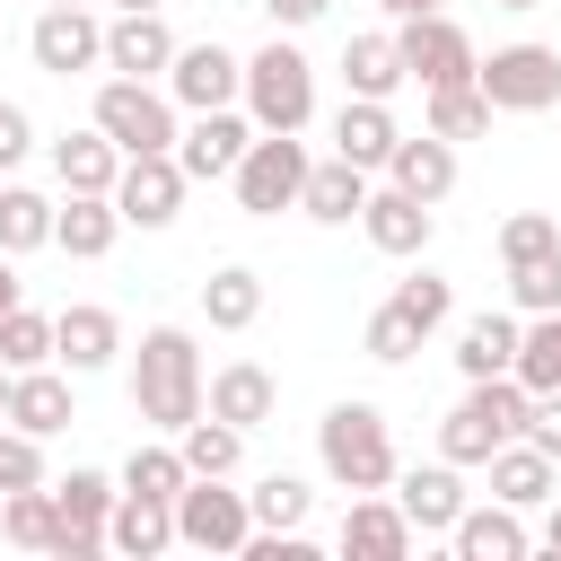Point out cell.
<instances>
[{
    "label": "cell",
    "mask_w": 561,
    "mask_h": 561,
    "mask_svg": "<svg viewBox=\"0 0 561 561\" xmlns=\"http://www.w3.org/2000/svg\"><path fill=\"white\" fill-rule=\"evenodd\" d=\"M131 412H140L149 430H167V438L202 412V351H193L184 324H149V333H140V359H131Z\"/></svg>",
    "instance_id": "6da1fadb"
},
{
    "label": "cell",
    "mask_w": 561,
    "mask_h": 561,
    "mask_svg": "<svg viewBox=\"0 0 561 561\" xmlns=\"http://www.w3.org/2000/svg\"><path fill=\"white\" fill-rule=\"evenodd\" d=\"M526 386L517 377H465V403L438 421V456L465 473V465H482L491 447H508V438H526Z\"/></svg>",
    "instance_id": "7a4b0ae2"
},
{
    "label": "cell",
    "mask_w": 561,
    "mask_h": 561,
    "mask_svg": "<svg viewBox=\"0 0 561 561\" xmlns=\"http://www.w3.org/2000/svg\"><path fill=\"white\" fill-rule=\"evenodd\" d=\"M316 456H324V473H333L342 491H386V482H394V430H386V412L359 403V394L316 421Z\"/></svg>",
    "instance_id": "3957f363"
},
{
    "label": "cell",
    "mask_w": 561,
    "mask_h": 561,
    "mask_svg": "<svg viewBox=\"0 0 561 561\" xmlns=\"http://www.w3.org/2000/svg\"><path fill=\"white\" fill-rule=\"evenodd\" d=\"M237 105H245L254 131H307V114H316V61H307L289 35H272V44L245 61Z\"/></svg>",
    "instance_id": "277c9868"
},
{
    "label": "cell",
    "mask_w": 561,
    "mask_h": 561,
    "mask_svg": "<svg viewBox=\"0 0 561 561\" xmlns=\"http://www.w3.org/2000/svg\"><path fill=\"white\" fill-rule=\"evenodd\" d=\"M123 158H140V149H175V96L158 88V79H105L96 88V114H88Z\"/></svg>",
    "instance_id": "5b68a950"
},
{
    "label": "cell",
    "mask_w": 561,
    "mask_h": 561,
    "mask_svg": "<svg viewBox=\"0 0 561 561\" xmlns=\"http://www.w3.org/2000/svg\"><path fill=\"white\" fill-rule=\"evenodd\" d=\"M307 140L298 131H254L245 140V158L228 167V184H237V202L254 210V219H280V210H298V184H307Z\"/></svg>",
    "instance_id": "8992f818"
},
{
    "label": "cell",
    "mask_w": 561,
    "mask_h": 561,
    "mask_svg": "<svg viewBox=\"0 0 561 561\" xmlns=\"http://www.w3.org/2000/svg\"><path fill=\"white\" fill-rule=\"evenodd\" d=\"M473 88L491 96V114H543V105H561V53L552 44H500L491 61H473Z\"/></svg>",
    "instance_id": "52a82bcc"
},
{
    "label": "cell",
    "mask_w": 561,
    "mask_h": 561,
    "mask_svg": "<svg viewBox=\"0 0 561 561\" xmlns=\"http://www.w3.org/2000/svg\"><path fill=\"white\" fill-rule=\"evenodd\" d=\"M114 473H96V465H70V482H53V561H88V552H105V517H114Z\"/></svg>",
    "instance_id": "ba28073f"
},
{
    "label": "cell",
    "mask_w": 561,
    "mask_h": 561,
    "mask_svg": "<svg viewBox=\"0 0 561 561\" xmlns=\"http://www.w3.org/2000/svg\"><path fill=\"white\" fill-rule=\"evenodd\" d=\"M254 517H245V491H228V473H193L175 491V543L193 552H245Z\"/></svg>",
    "instance_id": "9c48e42d"
},
{
    "label": "cell",
    "mask_w": 561,
    "mask_h": 561,
    "mask_svg": "<svg viewBox=\"0 0 561 561\" xmlns=\"http://www.w3.org/2000/svg\"><path fill=\"white\" fill-rule=\"evenodd\" d=\"M394 61H403V79H421V88H447V79H473V35L447 18V9H430V18H394Z\"/></svg>",
    "instance_id": "30bf717a"
},
{
    "label": "cell",
    "mask_w": 561,
    "mask_h": 561,
    "mask_svg": "<svg viewBox=\"0 0 561 561\" xmlns=\"http://www.w3.org/2000/svg\"><path fill=\"white\" fill-rule=\"evenodd\" d=\"M114 210H123V228H175V210H184V167H175V149H140V158H123V175H114Z\"/></svg>",
    "instance_id": "8fae6325"
},
{
    "label": "cell",
    "mask_w": 561,
    "mask_h": 561,
    "mask_svg": "<svg viewBox=\"0 0 561 561\" xmlns=\"http://www.w3.org/2000/svg\"><path fill=\"white\" fill-rule=\"evenodd\" d=\"M26 53H35V70L70 79V70H96L105 61V26H96V9H35Z\"/></svg>",
    "instance_id": "7c38bea8"
},
{
    "label": "cell",
    "mask_w": 561,
    "mask_h": 561,
    "mask_svg": "<svg viewBox=\"0 0 561 561\" xmlns=\"http://www.w3.org/2000/svg\"><path fill=\"white\" fill-rule=\"evenodd\" d=\"M237 88H245V61H237L228 44H175V61H167V96H175L184 114L237 105Z\"/></svg>",
    "instance_id": "4fadbf2b"
},
{
    "label": "cell",
    "mask_w": 561,
    "mask_h": 561,
    "mask_svg": "<svg viewBox=\"0 0 561 561\" xmlns=\"http://www.w3.org/2000/svg\"><path fill=\"white\" fill-rule=\"evenodd\" d=\"M245 140H254V123H245L237 105H210V114H193V123L175 131V167H184V184H219V175L245 158Z\"/></svg>",
    "instance_id": "5bb4252c"
},
{
    "label": "cell",
    "mask_w": 561,
    "mask_h": 561,
    "mask_svg": "<svg viewBox=\"0 0 561 561\" xmlns=\"http://www.w3.org/2000/svg\"><path fill=\"white\" fill-rule=\"evenodd\" d=\"M202 412H219L228 430H245V438H254V430L280 412V386H272V368H263V359H228L219 377H202Z\"/></svg>",
    "instance_id": "9a60e30c"
},
{
    "label": "cell",
    "mask_w": 561,
    "mask_h": 561,
    "mask_svg": "<svg viewBox=\"0 0 561 561\" xmlns=\"http://www.w3.org/2000/svg\"><path fill=\"white\" fill-rule=\"evenodd\" d=\"M359 228H368V245H377V254L412 263V254H430V237H438V210L386 184V193H368V202H359Z\"/></svg>",
    "instance_id": "2e32d148"
},
{
    "label": "cell",
    "mask_w": 561,
    "mask_h": 561,
    "mask_svg": "<svg viewBox=\"0 0 561 561\" xmlns=\"http://www.w3.org/2000/svg\"><path fill=\"white\" fill-rule=\"evenodd\" d=\"M167 61H175V35H167L158 9H123L105 26V70L114 79H167Z\"/></svg>",
    "instance_id": "e0dca14e"
},
{
    "label": "cell",
    "mask_w": 561,
    "mask_h": 561,
    "mask_svg": "<svg viewBox=\"0 0 561 561\" xmlns=\"http://www.w3.org/2000/svg\"><path fill=\"white\" fill-rule=\"evenodd\" d=\"M386 184L438 210V202L456 193V140H438V131H403V140H394V158H386Z\"/></svg>",
    "instance_id": "ac0fdd59"
},
{
    "label": "cell",
    "mask_w": 561,
    "mask_h": 561,
    "mask_svg": "<svg viewBox=\"0 0 561 561\" xmlns=\"http://www.w3.org/2000/svg\"><path fill=\"white\" fill-rule=\"evenodd\" d=\"M386 491H394V508L412 517V535H447V526L465 517V482H456V465H447V456H438V465H412V473H394Z\"/></svg>",
    "instance_id": "d6986e66"
},
{
    "label": "cell",
    "mask_w": 561,
    "mask_h": 561,
    "mask_svg": "<svg viewBox=\"0 0 561 561\" xmlns=\"http://www.w3.org/2000/svg\"><path fill=\"white\" fill-rule=\"evenodd\" d=\"M351 561H403L412 552V517L386 500V491H351V517H342V535H333Z\"/></svg>",
    "instance_id": "ffe728a7"
},
{
    "label": "cell",
    "mask_w": 561,
    "mask_h": 561,
    "mask_svg": "<svg viewBox=\"0 0 561 561\" xmlns=\"http://www.w3.org/2000/svg\"><path fill=\"white\" fill-rule=\"evenodd\" d=\"M114 237H123V210H114V193H61V202H53V245H61L70 263H96V254H114Z\"/></svg>",
    "instance_id": "44dd1931"
},
{
    "label": "cell",
    "mask_w": 561,
    "mask_h": 561,
    "mask_svg": "<svg viewBox=\"0 0 561 561\" xmlns=\"http://www.w3.org/2000/svg\"><path fill=\"white\" fill-rule=\"evenodd\" d=\"M114 351H123V324H114V307H61V316H53V359H61L70 377H96V368H114Z\"/></svg>",
    "instance_id": "7402d4cb"
},
{
    "label": "cell",
    "mask_w": 561,
    "mask_h": 561,
    "mask_svg": "<svg viewBox=\"0 0 561 561\" xmlns=\"http://www.w3.org/2000/svg\"><path fill=\"white\" fill-rule=\"evenodd\" d=\"M79 412H70V377H61V359H44V368H18L9 377V430H26V438H53V430H70Z\"/></svg>",
    "instance_id": "603a6c76"
},
{
    "label": "cell",
    "mask_w": 561,
    "mask_h": 561,
    "mask_svg": "<svg viewBox=\"0 0 561 561\" xmlns=\"http://www.w3.org/2000/svg\"><path fill=\"white\" fill-rule=\"evenodd\" d=\"M447 543H456V561H526V508H508V500H491V508H473L465 500V517L447 526Z\"/></svg>",
    "instance_id": "cb8c5ba5"
},
{
    "label": "cell",
    "mask_w": 561,
    "mask_h": 561,
    "mask_svg": "<svg viewBox=\"0 0 561 561\" xmlns=\"http://www.w3.org/2000/svg\"><path fill=\"white\" fill-rule=\"evenodd\" d=\"M482 465H491V500H508V508H543L552 482H561V465H552L535 438H508V447H491Z\"/></svg>",
    "instance_id": "d4e9b609"
},
{
    "label": "cell",
    "mask_w": 561,
    "mask_h": 561,
    "mask_svg": "<svg viewBox=\"0 0 561 561\" xmlns=\"http://www.w3.org/2000/svg\"><path fill=\"white\" fill-rule=\"evenodd\" d=\"M105 543H114V552H131V561H158V552L175 543V500H149V491H114Z\"/></svg>",
    "instance_id": "484cf974"
},
{
    "label": "cell",
    "mask_w": 561,
    "mask_h": 561,
    "mask_svg": "<svg viewBox=\"0 0 561 561\" xmlns=\"http://www.w3.org/2000/svg\"><path fill=\"white\" fill-rule=\"evenodd\" d=\"M394 140H403V131H394L386 96H351V105L333 114V158H351V167H368V175L394 158Z\"/></svg>",
    "instance_id": "4316f807"
},
{
    "label": "cell",
    "mask_w": 561,
    "mask_h": 561,
    "mask_svg": "<svg viewBox=\"0 0 561 561\" xmlns=\"http://www.w3.org/2000/svg\"><path fill=\"white\" fill-rule=\"evenodd\" d=\"M53 175H61V193H114V175H123V149L88 123V131H61L53 140Z\"/></svg>",
    "instance_id": "83f0119b"
},
{
    "label": "cell",
    "mask_w": 561,
    "mask_h": 561,
    "mask_svg": "<svg viewBox=\"0 0 561 561\" xmlns=\"http://www.w3.org/2000/svg\"><path fill=\"white\" fill-rule=\"evenodd\" d=\"M359 202H368V167H351V158H324V167H307V184H298V210L324 219V228H351Z\"/></svg>",
    "instance_id": "f1b7e54d"
},
{
    "label": "cell",
    "mask_w": 561,
    "mask_h": 561,
    "mask_svg": "<svg viewBox=\"0 0 561 561\" xmlns=\"http://www.w3.org/2000/svg\"><path fill=\"white\" fill-rule=\"evenodd\" d=\"M202 316H210V333H245L263 316V272L254 263H219L202 280Z\"/></svg>",
    "instance_id": "f546056e"
},
{
    "label": "cell",
    "mask_w": 561,
    "mask_h": 561,
    "mask_svg": "<svg viewBox=\"0 0 561 561\" xmlns=\"http://www.w3.org/2000/svg\"><path fill=\"white\" fill-rule=\"evenodd\" d=\"M456 368L465 377H508L517 368V316H465L456 324Z\"/></svg>",
    "instance_id": "4dcf8cb0"
},
{
    "label": "cell",
    "mask_w": 561,
    "mask_h": 561,
    "mask_svg": "<svg viewBox=\"0 0 561 561\" xmlns=\"http://www.w3.org/2000/svg\"><path fill=\"white\" fill-rule=\"evenodd\" d=\"M175 456H184V473H237V456H245V430H228L219 412H193V421L175 430Z\"/></svg>",
    "instance_id": "1f68e13d"
},
{
    "label": "cell",
    "mask_w": 561,
    "mask_h": 561,
    "mask_svg": "<svg viewBox=\"0 0 561 561\" xmlns=\"http://www.w3.org/2000/svg\"><path fill=\"white\" fill-rule=\"evenodd\" d=\"M245 517H254L263 535H298V526L316 517V491H307L298 473H263V482L245 491Z\"/></svg>",
    "instance_id": "d6a6232c"
},
{
    "label": "cell",
    "mask_w": 561,
    "mask_h": 561,
    "mask_svg": "<svg viewBox=\"0 0 561 561\" xmlns=\"http://www.w3.org/2000/svg\"><path fill=\"white\" fill-rule=\"evenodd\" d=\"M342 88H351V96H394V88H403L394 35H351V44H342Z\"/></svg>",
    "instance_id": "836d02e7"
},
{
    "label": "cell",
    "mask_w": 561,
    "mask_h": 561,
    "mask_svg": "<svg viewBox=\"0 0 561 561\" xmlns=\"http://www.w3.org/2000/svg\"><path fill=\"white\" fill-rule=\"evenodd\" d=\"M421 131H438V140H482L491 131V96L473 88V79H447V88H430V123Z\"/></svg>",
    "instance_id": "e575fe53"
},
{
    "label": "cell",
    "mask_w": 561,
    "mask_h": 561,
    "mask_svg": "<svg viewBox=\"0 0 561 561\" xmlns=\"http://www.w3.org/2000/svg\"><path fill=\"white\" fill-rule=\"evenodd\" d=\"M526 394H543V386H561V307L552 316H526L517 324V368H508Z\"/></svg>",
    "instance_id": "d590c367"
},
{
    "label": "cell",
    "mask_w": 561,
    "mask_h": 561,
    "mask_svg": "<svg viewBox=\"0 0 561 561\" xmlns=\"http://www.w3.org/2000/svg\"><path fill=\"white\" fill-rule=\"evenodd\" d=\"M53 245V202L26 184H0V254H35Z\"/></svg>",
    "instance_id": "8d00e7d4"
},
{
    "label": "cell",
    "mask_w": 561,
    "mask_h": 561,
    "mask_svg": "<svg viewBox=\"0 0 561 561\" xmlns=\"http://www.w3.org/2000/svg\"><path fill=\"white\" fill-rule=\"evenodd\" d=\"M0 535H9L18 552H44V543H53V482H35V491H0Z\"/></svg>",
    "instance_id": "74e56055"
},
{
    "label": "cell",
    "mask_w": 561,
    "mask_h": 561,
    "mask_svg": "<svg viewBox=\"0 0 561 561\" xmlns=\"http://www.w3.org/2000/svg\"><path fill=\"white\" fill-rule=\"evenodd\" d=\"M44 359H53V316L9 307V316H0V368L18 377V368H44Z\"/></svg>",
    "instance_id": "f35d334b"
},
{
    "label": "cell",
    "mask_w": 561,
    "mask_h": 561,
    "mask_svg": "<svg viewBox=\"0 0 561 561\" xmlns=\"http://www.w3.org/2000/svg\"><path fill=\"white\" fill-rule=\"evenodd\" d=\"M421 342H430V333H421V324H412V316H403V307H394V298H386V307H377V316H368V333H359V351H368V359H377V368H403V359H412V351H421Z\"/></svg>",
    "instance_id": "ab89813d"
},
{
    "label": "cell",
    "mask_w": 561,
    "mask_h": 561,
    "mask_svg": "<svg viewBox=\"0 0 561 561\" xmlns=\"http://www.w3.org/2000/svg\"><path fill=\"white\" fill-rule=\"evenodd\" d=\"M184 482H193V473H184V456H175V447H158V438H149V447H131V465H123V491H149V500H175Z\"/></svg>",
    "instance_id": "60d3db41"
},
{
    "label": "cell",
    "mask_w": 561,
    "mask_h": 561,
    "mask_svg": "<svg viewBox=\"0 0 561 561\" xmlns=\"http://www.w3.org/2000/svg\"><path fill=\"white\" fill-rule=\"evenodd\" d=\"M508 298H517V316H552L561 307V245L535 263H508Z\"/></svg>",
    "instance_id": "b9f144b4"
},
{
    "label": "cell",
    "mask_w": 561,
    "mask_h": 561,
    "mask_svg": "<svg viewBox=\"0 0 561 561\" xmlns=\"http://www.w3.org/2000/svg\"><path fill=\"white\" fill-rule=\"evenodd\" d=\"M561 245V219L552 210H508L500 219V263H535V254H552Z\"/></svg>",
    "instance_id": "7bdbcfd3"
},
{
    "label": "cell",
    "mask_w": 561,
    "mask_h": 561,
    "mask_svg": "<svg viewBox=\"0 0 561 561\" xmlns=\"http://www.w3.org/2000/svg\"><path fill=\"white\" fill-rule=\"evenodd\" d=\"M394 307H403L421 333H438V324L456 316V289H447L438 272H403V280H394Z\"/></svg>",
    "instance_id": "ee69618b"
},
{
    "label": "cell",
    "mask_w": 561,
    "mask_h": 561,
    "mask_svg": "<svg viewBox=\"0 0 561 561\" xmlns=\"http://www.w3.org/2000/svg\"><path fill=\"white\" fill-rule=\"evenodd\" d=\"M35 482H44V438L0 430V491H35Z\"/></svg>",
    "instance_id": "f6af8a7d"
},
{
    "label": "cell",
    "mask_w": 561,
    "mask_h": 561,
    "mask_svg": "<svg viewBox=\"0 0 561 561\" xmlns=\"http://www.w3.org/2000/svg\"><path fill=\"white\" fill-rule=\"evenodd\" d=\"M526 438H535V447L561 465V386H543V394L526 403Z\"/></svg>",
    "instance_id": "bcb514c9"
},
{
    "label": "cell",
    "mask_w": 561,
    "mask_h": 561,
    "mask_svg": "<svg viewBox=\"0 0 561 561\" xmlns=\"http://www.w3.org/2000/svg\"><path fill=\"white\" fill-rule=\"evenodd\" d=\"M26 149H35V123H26V105H9V96H0V175H9Z\"/></svg>",
    "instance_id": "7dc6e473"
},
{
    "label": "cell",
    "mask_w": 561,
    "mask_h": 561,
    "mask_svg": "<svg viewBox=\"0 0 561 561\" xmlns=\"http://www.w3.org/2000/svg\"><path fill=\"white\" fill-rule=\"evenodd\" d=\"M333 0H263V18H272V35H298V26H316Z\"/></svg>",
    "instance_id": "c3c4849f"
},
{
    "label": "cell",
    "mask_w": 561,
    "mask_h": 561,
    "mask_svg": "<svg viewBox=\"0 0 561 561\" xmlns=\"http://www.w3.org/2000/svg\"><path fill=\"white\" fill-rule=\"evenodd\" d=\"M18 289H26V280H18V254H0V316H9V307H26Z\"/></svg>",
    "instance_id": "681fc988"
},
{
    "label": "cell",
    "mask_w": 561,
    "mask_h": 561,
    "mask_svg": "<svg viewBox=\"0 0 561 561\" xmlns=\"http://www.w3.org/2000/svg\"><path fill=\"white\" fill-rule=\"evenodd\" d=\"M386 18H430V9H447V0H377Z\"/></svg>",
    "instance_id": "f907efd6"
},
{
    "label": "cell",
    "mask_w": 561,
    "mask_h": 561,
    "mask_svg": "<svg viewBox=\"0 0 561 561\" xmlns=\"http://www.w3.org/2000/svg\"><path fill=\"white\" fill-rule=\"evenodd\" d=\"M543 552H561V500H552V517H543V535H535Z\"/></svg>",
    "instance_id": "816d5d0a"
},
{
    "label": "cell",
    "mask_w": 561,
    "mask_h": 561,
    "mask_svg": "<svg viewBox=\"0 0 561 561\" xmlns=\"http://www.w3.org/2000/svg\"><path fill=\"white\" fill-rule=\"evenodd\" d=\"M0 421H9V368H0Z\"/></svg>",
    "instance_id": "f5cc1de1"
},
{
    "label": "cell",
    "mask_w": 561,
    "mask_h": 561,
    "mask_svg": "<svg viewBox=\"0 0 561 561\" xmlns=\"http://www.w3.org/2000/svg\"><path fill=\"white\" fill-rule=\"evenodd\" d=\"M44 9H96V0H44Z\"/></svg>",
    "instance_id": "db71d44e"
},
{
    "label": "cell",
    "mask_w": 561,
    "mask_h": 561,
    "mask_svg": "<svg viewBox=\"0 0 561 561\" xmlns=\"http://www.w3.org/2000/svg\"><path fill=\"white\" fill-rule=\"evenodd\" d=\"M114 9H158V0H114Z\"/></svg>",
    "instance_id": "11a10c76"
},
{
    "label": "cell",
    "mask_w": 561,
    "mask_h": 561,
    "mask_svg": "<svg viewBox=\"0 0 561 561\" xmlns=\"http://www.w3.org/2000/svg\"><path fill=\"white\" fill-rule=\"evenodd\" d=\"M500 9H543V0H500Z\"/></svg>",
    "instance_id": "9f6ffc18"
}]
</instances>
